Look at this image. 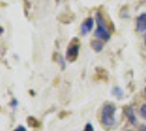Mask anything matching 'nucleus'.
<instances>
[{
	"label": "nucleus",
	"mask_w": 146,
	"mask_h": 131,
	"mask_svg": "<svg viewBox=\"0 0 146 131\" xmlns=\"http://www.w3.org/2000/svg\"><path fill=\"white\" fill-rule=\"evenodd\" d=\"M97 24H98V28H97L95 32L96 37H98L100 40H103V41H108L111 37V33H110L109 29L104 25L103 19L100 13L97 15Z\"/></svg>",
	"instance_id": "f03ea898"
},
{
	"label": "nucleus",
	"mask_w": 146,
	"mask_h": 131,
	"mask_svg": "<svg viewBox=\"0 0 146 131\" xmlns=\"http://www.w3.org/2000/svg\"><path fill=\"white\" fill-rule=\"evenodd\" d=\"M79 53V44H72L69 45L68 50H67V59L73 62L75 61Z\"/></svg>",
	"instance_id": "7ed1b4c3"
},
{
	"label": "nucleus",
	"mask_w": 146,
	"mask_h": 131,
	"mask_svg": "<svg viewBox=\"0 0 146 131\" xmlns=\"http://www.w3.org/2000/svg\"><path fill=\"white\" fill-rule=\"evenodd\" d=\"M13 131H27V129H25L23 126H19V127H17Z\"/></svg>",
	"instance_id": "9d476101"
},
{
	"label": "nucleus",
	"mask_w": 146,
	"mask_h": 131,
	"mask_svg": "<svg viewBox=\"0 0 146 131\" xmlns=\"http://www.w3.org/2000/svg\"><path fill=\"white\" fill-rule=\"evenodd\" d=\"M114 114H115V106L113 104H106L103 106L102 111H101V121L104 126L111 127L115 122L114 119Z\"/></svg>",
	"instance_id": "f257e3e1"
},
{
	"label": "nucleus",
	"mask_w": 146,
	"mask_h": 131,
	"mask_svg": "<svg viewBox=\"0 0 146 131\" xmlns=\"http://www.w3.org/2000/svg\"><path fill=\"white\" fill-rule=\"evenodd\" d=\"M136 29H137L139 32H144V31H146V13H143V15H141L137 18Z\"/></svg>",
	"instance_id": "39448f33"
},
{
	"label": "nucleus",
	"mask_w": 146,
	"mask_h": 131,
	"mask_svg": "<svg viewBox=\"0 0 146 131\" xmlns=\"http://www.w3.org/2000/svg\"><path fill=\"white\" fill-rule=\"evenodd\" d=\"M139 131H146V126H141Z\"/></svg>",
	"instance_id": "f8f14e48"
},
{
	"label": "nucleus",
	"mask_w": 146,
	"mask_h": 131,
	"mask_svg": "<svg viewBox=\"0 0 146 131\" xmlns=\"http://www.w3.org/2000/svg\"><path fill=\"white\" fill-rule=\"evenodd\" d=\"M94 28V20L91 19V18H88L85 20V22L81 24V33L84 34V35H86L88 34L91 30Z\"/></svg>",
	"instance_id": "20e7f679"
},
{
	"label": "nucleus",
	"mask_w": 146,
	"mask_h": 131,
	"mask_svg": "<svg viewBox=\"0 0 146 131\" xmlns=\"http://www.w3.org/2000/svg\"><path fill=\"white\" fill-rule=\"evenodd\" d=\"M125 115L127 116V118H129V120H130V122H131V124H136L137 120H136V117H135V115H134L133 108H131V107H127V108L125 109Z\"/></svg>",
	"instance_id": "423d86ee"
},
{
	"label": "nucleus",
	"mask_w": 146,
	"mask_h": 131,
	"mask_svg": "<svg viewBox=\"0 0 146 131\" xmlns=\"http://www.w3.org/2000/svg\"><path fill=\"white\" fill-rule=\"evenodd\" d=\"M144 43H145V45H146V33L144 34Z\"/></svg>",
	"instance_id": "ddd939ff"
},
{
	"label": "nucleus",
	"mask_w": 146,
	"mask_h": 131,
	"mask_svg": "<svg viewBox=\"0 0 146 131\" xmlns=\"http://www.w3.org/2000/svg\"><path fill=\"white\" fill-rule=\"evenodd\" d=\"M91 46L96 52H100L103 49V43L100 40H95L91 42Z\"/></svg>",
	"instance_id": "0eeeda50"
},
{
	"label": "nucleus",
	"mask_w": 146,
	"mask_h": 131,
	"mask_svg": "<svg viewBox=\"0 0 146 131\" xmlns=\"http://www.w3.org/2000/svg\"><path fill=\"white\" fill-rule=\"evenodd\" d=\"M113 95H115L117 98H122L123 97V90L120 87H115L113 89Z\"/></svg>",
	"instance_id": "6e6552de"
},
{
	"label": "nucleus",
	"mask_w": 146,
	"mask_h": 131,
	"mask_svg": "<svg viewBox=\"0 0 146 131\" xmlns=\"http://www.w3.org/2000/svg\"><path fill=\"white\" fill-rule=\"evenodd\" d=\"M141 115H142V117H143L144 119H146V104H144V105L141 107Z\"/></svg>",
	"instance_id": "1a4fd4ad"
},
{
	"label": "nucleus",
	"mask_w": 146,
	"mask_h": 131,
	"mask_svg": "<svg viewBox=\"0 0 146 131\" xmlns=\"http://www.w3.org/2000/svg\"><path fill=\"white\" fill-rule=\"evenodd\" d=\"M86 131H94V128H92V124H86Z\"/></svg>",
	"instance_id": "9b49d317"
},
{
	"label": "nucleus",
	"mask_w": 146,
	"mask_h": 131,
	"mask_svg": "<svg viewBox=\"0 0 146 131\" xmlns=\"http://www.w3.org/2000/svg\"><path fill=\"white\" fill-rule=\"evenodd\" d=\"M145 95H146V88H145Z\"/></svg>",
	"instance_id": "4468645a"
}]
</instances>
